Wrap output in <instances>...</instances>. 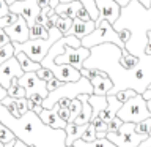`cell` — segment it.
Here are the masks:
<instances>
[{"label": "cell", "instance_id": "obj_35", "mask_svg": "<svg viewBox=\"0 0 151 147\" xmlns=\"http://www.w3.org/2000/svg\"><path fill=\"white\" fill-rule=\"evenodd\" d=\"M17 19H19V14H16V13H9L8 16L0 17V28H5V27L11 25V24H14Z\"/></svg>", "mask_w": 151, "mask_h": 147}, {"label": "cell", "instance_id": "obj_29", "mask_svg": "<svg viewBox=\"0 0 151 147\" xmlns=\"http://www.w3.org/2000/svg\"><path fill=\"white\" fill-rule=\"evenodd\" d=\"M17 138L16 135L13 133L11 128H8L5 123L0 122V141L3 142V144H8V142H11V141H16Z\"/></svg>", "mask_w": 151, "mask_h": 147}, {"label": "cell", "instance_id": "obj_59", "mask_svg": "<svg viewBox=\"0 0 151 147\" xmlns=\"http://www.w3.org/2000/svg\"><path fill=\"white\" fill-rule=\"evenodd\" d=\"M0 147H5V144H3V142H2V141H0Z\"/></svg>", "mask_w": 151, "mask_h": 147}, {"label": "cell", "instance_id": "obj_31", "mask_svg": "<svg viewBox=\"0 0 151 147\" xmlns=\"http://www.w3.org/2000/svg\"><path fill=\"white\" fill-rule=\"evenodd\" d=\"M16 54V51H14V44L13 43H8V44H5L0 47V65L3 63V62H6L8 59H11V57Z\"/></svg>", "mask_w": 151, "mask_h": 147}, {"label": "cell", "instance_id": "obj_14", "mask_svg": "<svg viewBox=\"0 0 151 147\" xmlns=\"http://www.w3.org/2000/svg\"><path fill=\"white\" fill-rule=\"evenodd\" d=\"M96 7L99 9L98 19H107L110 24H115L121 14V5L115 0H96Z\"/></svg>", "mask_w": 151, "mask_h": 147}, {"label": "cell", "instance_id": "obj_43", "mask_svg": "<svg viewBox=\"0 0 151 147\" xmlns=\"http://www.w3.org/2000/svg\"><path fill=\"white\" fill-rule=\"evenodd\" d=\"M9 13H11V9H9V5L5 2V0H0V17L8 16Z\"/></svg>", "mask_w": 151, "mask_h": 147}, {"label": "cell", "instance_id": "obj_49", "mask_svg": "<svg viewBox=\"0 0 151 147\" xmlns=\"http://www.w3.org/2000/svg\"><path fill=\"white\" fill-rule=\"evenodd\" d=\"M8 97V89H5L2 84H0V100H3V98H6Z\"/></svg>", "mask_w": 151, "mask_h": 147}, {"label": "cell", "instance_id": "obj_52", "mask_svg": "<svg viewBox=\"0 0 151 147\" xmlns=\"http://www.w3.org/2000/svg\"><path fill=\"white\" fill-rule=\"evenodd\" d=\"M14 147H30V146L25 144V142L21 141V139H16V144H14Z\"/></svg>", "mask_w": 151, "mask_h": 147}, {"label": "cell", "instance_id": "obj_34", "mask_svg": "<svg viewBox=\"0 0 151 147\" xmlns=\"http://www.w3.org/2000/svg\"><path fill=\"white\" fill-rule=\"evenodd\" d=\"M115 95H116V98L120 100L121 103H126L129 98H132L134 95H137V92H135L134 89H124V90H120V92H116Z\"/></svg>", "mask_w": 151, "mask_h": 147}, {"label": "cell", "instance_id": "obj_36", "mask_svg": "<svg viewBox=\"0 0 151 147\" xmlns=\"http://www.w3.org/2000/svg\"><path fill=\"white\" fill-rule=\"evenodd\" d=\"M80 139H83V141H94V139H96V127H94L93 122H90L88 128L85 130L83 136L80 138Z\"/></svg>", "mask_w": 151, "mask_h": 147}, {"label": "cell", "instance_id": "obj_19", "mask_svg": "<svg viewBox=\"0 0 151 147\" xmlns=\"http://www.w3.org/2000/svg\"><path fill=\"white\" fill-rule=\"evenodd\" d=\"M77 98L80 100V101H82V112H80L73 122L79 123V125L91 122V117H93V106H91V104H90V101H88L90 93H80Z\"/></svg>", "mask_w": 151, "mask_h": 147}, {"label": "cell", "instance_id": "obj_25", "mask_svg": "<svg viewBox=\"0 0 151 147\" xmlns=\"http://www.w3.org/2000/svg\"><path fill=\"white\" fill-rule=\"evenodd\" d=\"M120 63L124 66L126 70H132V68H135V66H139L140 57L131 54L127 49H123V54H121V57H120Z\"/></svg>", "mask_w": 151, "mask_h": 147}, {"label": "cell", "instance_id": "obj_24", "mask_svg": "<svg viewBox=\"0 0 151 147\" xmlns=\"http://www.w3.org/2000/svg\"><path fill=\"white\" fill-rule=\"evenodd\" d=\"M74 147H118L116 144H113L110 139L107 138H96L94 141H83V139H77L74 141Z\"/></svg>", "mask_w": 151, "mask_h": 147}, {"label": "cell", "instance_id": "obj_5", "mask_svg": "<svg viewBox=\"0 0 151 147\" xmlns=\"http://www.w3.org/2000/svg\"><path fill=\"white\" fill-rule=\"evenodd\" d=\"M50 32V36L47 40H42V38H36V40H27L25 43H16V41H11L14 44V51L16 52H25V54L30 57L32 60L35 62H42V59L47 55V52L52 46H54L55 41H58L63 33H61L57 27H52L49 28Z\"/></svg>", "mask_w": 151, "mask_h": 147}, {"label": "cell", "instance_id": "obj_32", "mask_svg": "<svg viewBox=\"0 0 151 147\" xmlns=\"http://www.w3.org/2000/svg\"><path fill=\"white\" fill-rule=\"evenodd\" d=\"M135 131L140 133V135H143V136H150L151 135V117L135 123Z\"/></svg>", "mask_w": 151, "mask_h": 147}, {"label": "cell", "instance_id": "obj_38", "mask_svg": "<svg viewBox=\"0 0 151 147\" xmlns=\"http://www.w3.org/2000/svg\"><path fill=\"white\" fill-rule=\"evenodd\" d=\"M36 74L40 76L41 79H44V81H50L52 78H54V73H52V70H49V68H46V66H42V68H40L36 71Z\"/></svg>", "mask_w": 151, "mask_h": 147}, {"label": "cell", "instance_id": "obj_41", "mask_svg": "<svg viewBox=\"0 0 151 147\" xmlns=\"http://www.w3.org/2000/svg\"><path fill=\"white\" fill-rule=\"evenodd\" d=\"M61 84H63V81H60L58 78H55V76H54L50 81H47V90H49V92H52V90L58 89Z\"/></svg>", "mask_w": 151, "mask_h": 147}, {"label": "cell", "instance_id": "obj_6", "mask_svg": "<svg viewBox=\"0 0 151 147\" xmlns=\"http://www.w3.org/2000/svg\"><path fill=\"white\" fill-rule=\"evenodd\" d=\"M104 43H115L123 49H126V43L120 38V33L113 28V24H110L107 19H98L96 28L90 35L82 38V46L91 49L93 46L104 44Z\"/></svg>", "mask_w": 151, "mask_h": 147}, {"label": "cell", "instance_id": "obj_20", "mask_svg": "<svg viewBox=\"0 0 151 147\" xmlns=\"http://www.w3.org/2000/svg\"><path fill=\"white\" fill-rule=\"evenodd\" d=\"M82 5V2L79 0H71V2H60L55 7V13L60 16H68L71 19L77 17V9Z\"/></svg>", "mask_w": 151, "mask_h": 147}, {"label": "cell", "instance_id": "obj_61", "mask_svg": "<svg viewBox=\"0 0 151 147\" xmlns=\"http://www.w3.org/2000/svg\"><path fill=\"white\" fill-rule=\"evenodd\" d=\"M0 104H2V100H0Z\"/></svg>", "mask_w": 151, "mask_h": 147}, {"label": "cell", "instance_id": "obj_40", "mask_svg": "<svg viewBox=\"0 0 151 147\" xmlns=\"http://www.w3.org/2000/svg\"><path fill=\"white\" fill-rule=\"evenodd\" d=\"M77 17L82 19V21H90V19H91V16H90V13H88V9L83 7V3L80 5L79 9H77Z\"/></svg>", "mask_w": 151, "mask_h": 147}, {"label": "cell", "instance_id": "obj_48", "mask_svg": "<svg viewBox=\"0 0 151 147\" xmlns=\"http://www.w3.org/2000/svg\"><path fill=\"white\" fill-rule=\"evenodd\" d=\"M118 33H120V38H121L124 43L129 41V38H131V32H129V30H118Z\"/></svg>", "mask_w": 151, "mask_h": 147}, {"label": "cell", "instance_id": "obj_17", "mask_svg": "<svg viewBox=\"0 0 151 147\" xmlns=\"http://www.w3.org/2000/svg\"><path fill=\"white\" fill-rule=\"evenodd\" d=\"M107 101H109L107 103V108L104 109L101 114H99V117H101L104 122L109 123L112 119L116 117V114H118V111H120V108L123 106V103L116 98V95H112V93L107 95Z\"/></svg>", "mask_w": 151, "mask_h": 147}, {"label": "cell", "instance_id": "obj_11", "mask_svg": "<svg viewBox=\"0 0 151 147\" xmlns=\"http://www.w3.org/2000/svg\"><path fill=\"white\" fill-rule=\"evenodd\" d=\"M9 9H11V13L25 17L30 27L35 24V19L41 13V7L38 0H16L13 5H9Z\"/></svg>", "mask_w": 151, "mask_h": 147}, {"label": "cell", "instance_id": "obj_54", "mask_svg": "<svg viewBox=\"0 0 151 147\" xmlns=\"http://www.w3.org/2000/svg\"><path fill=\"white\" fill-rule=\"evenodd\" d=\"M115 2H116V3H120V5H121V7H126V5H127V3H129V2H131V0H115Z\"/></svg>", "mask_w": 151, "mask_h": 147}, {"label": "cell", "instance_id": "obj_47", "mask_svg": "<svg viewBox=\"0 0 151 147\" xmlns=\"http://www.w3.org/2000/svg\"><path fill=\"white\" fill-rule=\"evenodd\" d=\"M71 101H73V100H71V98H68V97H63L61 100H58V103H57V104H58L60 108H69Z\"/></svg>", "mask_w": 151, "mask_h": 147}, {"label": "cell", "instance_id": "obj_26", "mask_svg": "<svg viewBox=\"0 0 151 147\" xmlns=\"http://www.w3.org/2000/svg\"><path fill=\"white\" fill-rule=\"evenodd\" d=\"M50 36L49 28L42 24H33L30 27V38L32 40H36V38H42V40H47Z\"/></svg>", "mask_w": 151, "mask_h": 147}, {"label": "cell", "instance_id": "obj_9", "mask_svg": "<svg viewBox=\"0 0 151 147\" xmlns=\"http://www.w3.org/2000/svg\"><path fill=\"white\" fill-rule=\"evenodd\" d=\"M91 54V49H88V47L85 46H80V47H73L71 44L66 43L65 44V51L58 54L55 57V63L58 65H63V63H68V65H73L76 66L77 70L83 68V62L90 57Z\"/></svg>", "mask_w": 151, "mask_h": 147}, {"label": "cell", "instance_id": "obj_23", "mask_svg": "<svg viewBox=\"0 0 151 147\" xmlns=\"http://www.w3.org/2000/svg\"><path fill=\"white\" fill-rule=\"evenodd\" d=\"M88 101L90 104L93 106V117H99V114H101L104 109L107 108V95H90V98H88Z\"/></svg>", "mask_w": 151, "mask_h": 147}, {"label": "cell", "instance_id": "obj_33", "mask_svg": "<svg viewBox=\"0 0 151 147\" xmlns=\"http://www.w3.org/2000/svg\"><path fill=\"white\" fill-rule=\"evenodd\" d=\"M69 111H71V122H73L74 119L82 112V101H80L79 98H74L69 104Z\"/></svg>", "mask_w": 151, "mask_h": 147}, {"label": "cell", "instance_id": "obj_13", "mask_svg": "<svg viewBox=\"0 0 151 147\" xmlns=\"http://www.w3.org/2000/svg\"><path fill=\"white\" fill-rule=\"evenodd\" d=\"M5 32L8 33V36L11 38V41L25 43L27 40H30V25H28L27 19L24 16H19V19L14 24L5 27Z\"/></svg>", "mask_w": 151, "mask_h": 147}, {"label": "cell", "instance_id": "obj_58", "mask_svg": "<svg viewBox=\"0 0 151 147\" xmlns=\"http://www.w3.org/2000/svg\"><path fill=\"white\" fill-rule=\"evenodd\" d=\"M148 109L151 111V100H148Z\"/></svg>", "mask_w": 151, "mask_h": 147}, {"label": "cell", "instance_id": "obj_53", "mask_svg": "<svg viewBox=\"0 0 151 147\" xmlns=\"http://www.w3.org/2000/svg\"><path fill=\"white\" fill-rule=\"evenodd\" d=\"M38 3H40V7L41 8H44V7H49V0H38Z\"/></svg>", "mask_w": 151, "mask_h": 147}, {"label": "cell", "instance_id": "obj_44", "mask_svg": "<svg viewBox=\"0 0 151 147\" xmlns=\"http://www.w3.org/2000/svg\"><path fill=\"white\" fill-rule=\"evenodd\" d=\"M8 43H11V38L8 36V33L5 32V28H0V47L8 44Z\"/></svg>", "mask_w": 151, "mask_h": 147}, {"label": "cell", "instance_id": "obj_46", "mask_svg": "<svg viewBox=\"0 0 151 147\" xmlns=\"http://www.w3.org/2000/svg\"><path fill=\"white\" fill-rule=\"evenodd\" d=\"M28 100H32L35 104H42V101H44V97H42V95H40V93H33L32 97H28Z\"/></svg>", "mask_w": 151, "mask_h": 147}, {"label": "cell", "instance_id": "obj_39", "mask_svg": "<svg viewBox=\"0 0 151 147\" xmlns=\"http://www.w3.org/2000/svg\"><path fill=\"white\" fill-rule=\"evenodd\" d=\"M17 100V108H19V112H21V116H24L27 111H30L28 109V98L27 97H22V98H16Z\"/></svg>", "mask_w": 151, "mask_h": 147}, {"label": "cell", "instance_id": "obj_4", "mask_svg": "<svg viewBox=\"0 0 151 147\" xmlns=\"http://www.w3.org/2000/svg\"><path fill=\"white\" fill-rule=\"evenodd\" d=\"M93 84L87 76H82L79 81H73V82H63L58 89L49 92V95L44 98L42 101V108L46 109H52L58 103V100H61L63 97H68L71 100L77 98L80 93H90L93 95Z\"/></svg>", "mask_w": 151, "mask_h": 147}, {"label": "cell", "instance_id": "obj_56", "mask_svg": "<svg viewBox=\"0 0 151 147\" xmlns=\"http://www.w3.org/2000/svg\"><path fill=\"white\" fill-rule=\"evenodd\" d=\"M145 54H150V55H151V41H150V40H148V44H146Z\"/></svg>", "mask_w": 151, "mask_h": 147}, {"label": "cell", "instance_id": "obj_15", "mask_svg": "<svg viewBox=\"0 0 151 147\" xmlns=\"http://www.w3.org/2000/svg\"><path fill=\"white\" fill-rule=\"evenodd\" d=\"M94 28H96V21H94V19H90V21H82V19H79V17H74L73 27H71V30L66 33V35H76L77 38L82 40L83 36L90 35Z\"/></svg>", "mask_w": 151, "mask_h": 147}, {"label": "cell", "instance_id": "obj_27", "mask_svg": "<svg viewBox=\"0 0 151 147\" xmlns=\"http://www.w3.org/2000/svg\"><path fill=\"white\" fill-rule=\"evenodd\" d=\"M8 95L13 98H22V97H27V92L25 89L19 84V78H14L11 81V85L8 87Z\"/></svg>", "mask_w": 151, "mask_h": 147}, {"label": "cell", "instance_id": "obj_22", "mask_svg": "<svg viewBox=\"0 0 151 147\" xmlns=\"http://www.w3.org/2000/svg\"><path fill=\"white\" fill-rule=\"evenodd\" d=\"M17 57V60H19V63H21L22 66V70L25 71V73H28V71H38L40 68H42V65H41V62H35V60H32L30 57H28L25 52H16L14 54Z\"/></svg>", "mask_w": 151, "mask_h": 147}, {"label": "cell", "instance_id": "obj_3", "mask_svg": "<svg viewBox=\"0 0 151 147\" xmlns=\"http://www.w3.org/2000/svg\"><path fill=\"white\" fill-rule=\"evenodd\" d=\"M113 28L116 32L129 30L131 38L126 43V49L142 57L148 44V32L151 30V7H143L140 0H131L126 7H121V14L113 24Z\"/></svg>", "mask_w": 151, "mask_h": 147}, {"label": "cell", "instance_id": "obj_1", "mask_svg": "<svg viewBox=\"0 0 151 147\" xmlns=\"http://www.w3.org/2000/svg\"><path fill=\"white\" fill-rule=\"evenodd\" d=\"M121 54L123 47L115 43H104V44L93 46L91 54L83 62V66L106 71L113 81V89L109 92L112 95L124 89H134L137 93H143L151 84V55L143 54L140 57L139 66L126 70L120 63Z\"/></svg>", "mask_w": 151, "mask_h": 147}, {"label": "cell", "instance_id": "obj_2", "mask_svg": "<svg viewBox=\"0 0 151 147\" xmlns=\"http://www.w3.org/2000/svg\"><path fill=\"white\" fill-rule=\"evenodd\" d=\"M0 122L11 128L17 139L35 147H68L66 130L52 128L42 122L40 114L27 111L21 117H14L3 104H0Z\"/></svg>", "mask_w": 151, "mask_h": 147}, {"label": "cell", "instance_id": "obj_42", "mask_svg": "<svg viewBox=\"0 0 151 147\" xmlns=\"http://www.w3.org/2000/svg\"><path fill=\"white\" fill-rule=\"evenodd\" d=\"M58 116L63 119V120L71 122V111H69V108H60L58 106Z\"/></svg>", "mask_w": 151, "mask_h": 147}, {"label": "cell", "instance_id": "obj_18", "mask_svg": "<svg viewBox=\"0 0 151 147\" xmlns=\"http://www.w3.org/2000/svg\"><path fill=\"white\" fill-rule=\"evenodd\" d=\"M90 122L88 123H82V125H79V123L76 122H68V125H66V146H73L74 141L80 139V138L83 136L85 130L88 128Z\"/></svg>", "mask_w": 151, "mask_h": 147}, {"label": "cell", "instance_id": "obj_51", "mask_svg": "<svg viewBox=\"0 0 151 147\" xmlns=\"http://www.w3.org/2000/svg\"><path fill=\"white\" fill-rule=\"evenodd\" d=\"M140 147H151V136H148L146 139L140 144Z\"/></svg>", "mask_w": 151, "mask_h": 147}, {"label": "cell", "instance_id": "obj_62", "mask_svg": "<svg viewBox=\"0 0 151 147\" xmlns=\"http://www.w3.org/2000/svg\"><path fill=\"white\" fill-rule=\"evenodd\" d=\"M150 136H151V135H150Z\"/></svg>", "mask_w": 151, "mask_h": 147}, {"label": "cell", "instance_id": "obj_12", "mask_svg": "<svg viewBox=\"0 0 151 147\" xmlns=\"http://www.w3.org/2000/svg\"><path fill=\"white\" fill-rule=\"evenodd\" d=\"M24 73H25V71L22 70L17 57L13 55L11 59H8L6 62H3V63L0 65V84H2L5 89H8L9 85H11V81L14 78H21Z\"/></svg>", "mask_w": 151, "mask_h": 147}, {"label": "cell", "instance_id": "obj_8", "mask_svg": "<svg viewBox=\"0 0 151 147\" xmlns=\"http://www.w3.org/2000/svg\"><path fill=\"white\" fill-rule=\"evenodd\" d=\"M148 136H143L135 131L134 122H124L116 133H107V139H110L118 147H140Z\"/></svg>", "mask_w": 151, "mask_h": 147}, {"label": "cell", "instance_id": "obj_45", "mask_svg": "<svg viewBox=\"0 0 151 147\" xmlns=\"http://www.w3.org/2000/svg\"><path fill=\"white\" fill-rule=\"evenodd\" d=\"M35 24H42V25H46L47 28H49V19H47V16L42 11L38 14V17L35 19Z\"/></svg>", "mask_w": 151, "mask_h": 147}, {"label": "cell", "instance_id": "obj_57", "mask_svg": "<svg viewBox=\"0 0 151 147\" xmlns=\"http://www.w3.org/2000/svg\"><path fill=\"white\" fill-rule=\"evenodd\" d=\"M5 2H6V3H8V5H13V3H14V2H16V0H5Z\"/></svg>", "mask_w": 151, "mask_h": 147}, {"label": "cell", "instance_id": "obj_21", "mask_svg": "<svg viewBox=\"0 0 151 147\" xmlns=\"http://www.w3.org/2000/svg\"><path fill=\"white\" fill-rule=\"evenodd\" d=\"M93 84V93L94 95H107L110 90L113 89V81L110 79V76L107 78H102V76H98V78L90 79Z\"/></svg>", "mask_w": 151, "mask_h": 147}, {"label": "cell", "instance_id": "obj_16", "mask_svg": "<svg viewBox=\"0 0 151 147\" xmlns=\"http://www.w3.org/2000/svg\"><path fill=\"white\" fill-rule=\"evenodd\" d=\"M40 117L42 119V122L47 123V125H50L52 128H66V125H68V122L63 120L60 116H58V104H55L52 109H42V111L40 112Z\"/></svg>", "mask_w": 151, "mask_h": 147}, {"label": "cell", "instance_id": "obj_10", "mask_svg": "<svg viewBox=\"0 0 151 147\" xmlns=\"http://www.w3.org/2000/svg\"><path fill=\"white\" fill-rule=\"evenodd\" d=\"M19 84L25 89L27 98L32 97L33 93H40L44 98L49 95V90H47V81L41 79L40 76L36 74V71H28V73H24L21 78H19Z\"/></svg>", "mask_w": 151, "mask_h": 147}, {"label": "cell", "instance_id": "obj_28", "mask_svg": "<svg viewBox=\"0 0 151 147\" xmlns=\"http://www.w3.org/2000/svg\"><path fill=\"white\" fill-rule=\"evenodd\" d=\"M73 22H74V19H71L68 16H60L58 14V19H57V22H55V27L58 28L63 35H66V33L71 30V27H73Z\"/></svg>", "mask_w": 151, "mask_h": 147}, {"label": "cell", "instance_id": "obj_37", "mask_svg": "<svg viewBox=\"0 0 151 147\" xmlns=\"http://www.w3.org/2000/svg\"><path fill=\"white\" fill-rule=\"evenodd\" d=\"M123 123H124V122H123L121 119L116 116L115 119H112V120L109 122V131H110V133H116V131L121 128V125H123Z\"/></svg>", "mask_w": 151, "mask_h": 147}, {"label": "cell", "instance_id": "obj_50", "mask_svg": "<svg viewBox=\"0 0 151 147\" xmlns=\"http://www.w3.org/2000/svg\"><path fill=\"white\" fill-rule=\"evenodd\" d=\"M142 95H143V98L146 100V101H148V100H151V87H148Z\"/></svg>", "mask_w": 151, "mask_h": 147}, {"label": "cell", "instance_id": "obj_60", "mask_svg": "<svg viewBox=\"0 0 151 147\" xmlns=\"http://www.w3.org/2000/svg\"><path fill=\"white\" fill-rule=\"evenodd\" d=\"M68 147H74V146H68Z\"/></svg>", "mask_w": 151, "mask_h": 147}, {"label": "cell", "instance_id": "obj_7", "mask_svg": "<svg viewBox=\"0 0 151 147\" xmlns=\"http://www.w3.org/2000/svg\"><path fill=\"white\" fill-rule=\"evenodd\" d=\"M116 116L123 122L139 123L142 120H145V119L151 117V111L148 109V101L143 98V95L137 93L132 98L127 100L126 103H123V106L120 108Z\"/></svg>", "mask_w": 151, "mask_h": 147}, {"label": "cell", "instance_id": "obj_55", "mask_svg": "<svg viewBox=\"0 0 151 147\" xmlns=\"http://www.w3.org/2000/svg\"><path fill=\"white\" fill-rule=\"evenodd\" d=\"M140 2H142V5H143V7H146V8L151 7V0H140Z\"/></svg>", "mask_w": 151, "mask_h": 147}, {"label": "cell", "instance_id": "obj_30", "mask_svg": "<svg viewBox=\"0 0 151 147\" xmlns=\"http://www.w3.org/2000/svg\"><path fill=\"white\" fill-rule=\"evenodd\" d=\"M2 104H3V106L8 109L9 112L13 114L14 117H21V112H19V108H17V100H16V98H13V97H9V95H8L6 98H3V100H2Z\"/></svg>", "mask_w": 151, "mask_h": 147}]
</instances>
